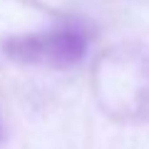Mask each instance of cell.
<instances>
[{
    "label": "cell",
    "mask_w": 149,
    "mask_h": 149,
    "mask_svg": "<svg viewBox=\"0 0 149 149\" xmlns=\"http://www.w3.org/2000/svg\"><path fill=\"white\" fill-rule=\"evenodd\" d=\"M5 52L13 60L30 65H50V67H70L80 62L87 52V35L80 27H60L52 32L13 37L5 42Z\"/></svg>",
    "instance_id": "1"
}]
</instances>
